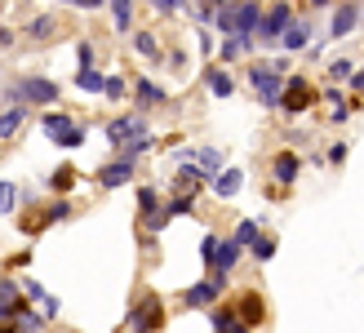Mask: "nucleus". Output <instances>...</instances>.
Listing matches in <instances>:
<instances>
[{"instance_id": "1", "label": "nucleus", "mask_w": 364, "mask_h": 333, "mask_svg": "<svg viewBox=\"0 0 364 333\" xmlns=\"http://www.w3.org/2000/svg\"><path fill=\"white\" fill-rule=\"evenodd\" d=\"M45 134L58 147H80L85 142V125H76L71 116H63V111H49V116H45Z\"/></svg>"}, {"instance_id": "19", "label": "nucleus", "mask_w": 364, "mask_h": 333, "mask_svg": "<svg viewBox=\"0 0 364 333\" xmlns=\"http://www.w3.org/2000/svg\"><path fill=\"white\" fill-rule=\"evenodd\" d=\"M27 31L36 36V41H49V36H53V31H58V23H53V18L45 14V18H31V27H27Z\"/></svg>"}, {"instance_id": "5", "label": "nucleus", "mask_w": 364, "mask_h": 333, "mask_svg": "<svg viewBox=\"0 0 364 333\" xmlns=\"http://www.w3.org/2000/svg\"><path fill=\"white\" fill-rule=\"evenodd\" d=\"M138 134H147V125H142V116H120V120H112L107 125V138H112V147H124L129 138H138Z\"/></svg>"}, {"instance_id": "4", "label": "nucleus", "mask_w": 364, "mask_h": 333, "mask_svg": "<svg viewBox=\"0 0 364 333\" xmlns=\"http://www.w3.org/2000/svg\"><path fill=\"white\" fill-rule=\"evenodd\" d=\"M160 320H165L160 298H147V302H138V311L129 316V329H134V333H151V329H160Z\"/></svg>"}, {"instance_id": "42", "label": "nucleus", "mask_w": 364, "mask_h": 333, "mask_svg": "<svg viewBox=\"0 0 364 333\" xmlns=\"http://www.w3.org/2000/svg\"><path fill=\"white\" fill-rule=\"evenodd\" d=\"M311 5H329V0H311Z\"/></svg>"}, {"instance_id": "28", "label": "nucleus", "mask_w": 364, "mask_h": 333, "mask_svg": "<svg viewBox=\"0 0 364 333\" xmlns=\"http://www.w3.org/2000/svg\"><path fill=\"white\" fill-rule=\"evenodd\" d=\"M138 205H142V209H147V218H151V213L160 209V196H156L151 187H142V191H138Z\"/></svg>"}, {"instance_id": "26", "label": "nucleus", "mask_w": 364, "mask_h": 333, "mask_svg": "<svg viewBox=\"0 0 364 333\" xmlns=\"http://www.w3.org/2000/svg\"><path fill=\"white\" fill-rule=\"evenodd\" d=\"M134 49L142 53V58H156V36H147V31L134 36Z\"/></svg>"}, {"instance_id": "34", "label": "nucleus", "mask_w": 364, "mask_h": 333, "mask_svg": "<svg viewBox=\"0 0 364 333\" xmlns=\"http://www.w3.org/2000/svg\"><path fill=\"white\" fill-rule=\"evenodd\" d=\"M213 249H218V236H205V245H200V253H205V263L213 267Z\"/></svg>"}, {"instance_id": "9", "label": "nucleus", "mask_w": 364, "mask_h": 333, "mask_svg": "<svg viewBox=\"0 0 364 333\" xmlns=\"http://www.w3.org/2000/svg\"><path fill=\"white\" fill-rule=\"evenodd\" d=\"M280 102H284L289 111H306V102H311V85H306V80L284 85V89H280Z\"/></svg>"}, {"instance_id": "10", "label": "nucleus", "mask_w": 364, "mask_h": 333, "mask_svg": "<svg viewBox=\"0 0 364 333\" xmlns=\"http://www.w3.org/2000/svg\"><path fill=\"white\" fill-rule=\"evenodd\" d=\"M134 178V160H116V164H107V169L98 174V182H102V187H120V182H129Z\"/></svg>"}, {"instance_id": "17", "label": "nucleus", "mask_w": 364, "mask_h": 333, "mask_svg": "<svg viewBox=\"0 0 364 333\" xmlns=\"http://www.w3.org/2000/svg\"><path fill=\"white\" fill-rule=\"evenodd\" d=\"M18 125H23V107H9V111H0V138L18 134Z\"/></svg>"}, {"instance_id": "14", "label": "nucleus", "mask_w": 364, "mask_h": 333, "mask_svg": "<svg viewBox=\"0 0 364 333\" xmlns=\"http://www.w3.org/2000/svg\"><path fill=\"white\" fill-rule=\"evenodd\" d=\"M240 182H245V178H240V169H227V174H218V178H213V191L223 196V200H231L235 191H240Z\"/></svg>"}, {"instance_id": "35", "label": "nucleus", "mask_w": 364, "mask_h": 333, "mask_svg": "<svg viewBox=\"0 0 364 333\" xmlns=\"http://www.w3.org/2000/svg\"><path fill=\"white\" fill-rule=\"evenodd\" d=\"M329 76H333V80H347V76H351V63H333Z\"/></svg>"}, {"instance_id": "7", "label": "nucleus", "mask_w": 364, "mask_h": 333, "mask_svg": "<svg viewBox=\"0 0 364 333\" xmlns=\"http://www.w3.org/2000/svg\"><path fill=\"white\" fill-rule=\"evenodd\" d=\"M294 23V9L289 5H271V14L258 23V31H262V41H280V31Z\"/></svg>"}, {"instance_id": "15", "label": "nucleus", "mask_w": 364, "mask_h": 333, "mask_svg": "<svg viewBox=\"0 0 364 333\" xmlns=\"http://www.w3.org/2000/svg\"><path fill=\"white\" fill-rule=\"evenodd\" d=\"M112 18H116V31H129L134 27V0H112Z\"/></svg>"}, {"instance_id": "11", "label": "nucleus", "mask_w": 364, "mask_h": 333, "mask_svg": "<svg viewBox=\"0 0 364 333\" xmlns=\"http://www.w3.org/2000/svg\"><path fill=\"white\" fill-rule=\"evenodd\" d=\"M355 18H360V9H355V5H342V9L333 14V27H329V31H333V41H342V36H351Z\"/></svg>"}, {"instance_id": "8", "label": "nucleus", "mask_w": 364, "mask_h": 333, "mask_svg": "<svg viewBox=\"0 0 364 333\" xmlns=\"http://www.w3.org/2000/svg\"><path fill=\"white\" fill-rule=\"evenodd\" d=\"M231 18H235V36H253V31H258V23H262V14H258V5H253V0L235 5Z\"/></svg>"}, {"instance_id": "40", "label": "nucleus", "mask_w": 364, "mask_h": 333, "mask_svg": "<svg viewBox=\"0 0 364 333\" xmlns=\"http://www.w3.org/2000/svg\"><path fill=\"white\" fill-rule=\"evenodd\" d=\"M71 5H80V9H98L102 0H71Z\"/></svg>"}, {"instance_id": "29", "label": "nucleus", "mask_w": 364, "mask_h": 333, "mask_svg": "<svg viewBox=\"0 0 364 333\" xmlns=\"http://www.w3.org/2000/svg\"><path fill=\"white\" fill-rule=\"evenodd\" d=\"M102 94H107V98H120V94H124V80H120V76H102Z\"/></svg>"}, {"instance_id": "22", "label": "nucleus", "mask_w": 364, "mask_h": 333, "mask_svg": "<svg viewBox=\"0 0 364 333\" xmlns=\"http://www.w3.org/2000/svg\"><path fill=\"white\" fill-rule=\"evenodd\" d=\"M196 160H200V169H223V152H213V147H205V152H196Z\"/></svg>"}, {"instance_id": "25", "label": "nucleus", "mask_w": 364, "mask_h": 333, "mask_svg": "<svg viewBox=\"0 0 364 333\" xmlns=\"http://www.w3.org/2000/svg\"><path fill=\"white\" fill-rule=\"evenodd\" d=\"M240 316H245V324H258V320H262V302H258V298H245V302H240Z\"/></svg>"}, {"instance_id": "37", "label": "nucleus", "mask_w": 364, "mask_h": 333, "mask_svg": "<svg viewBox=\"0 0 364 333\" xmlns=\"http://www.w3.org/2000/svg\"><path fill=\"white\" fill-rule=\"evenodd\" d=\"M0 333H18V324H14L9 311H0Z\"/></svg>"}, {"instance_id": "18", "label": "nucleus", "mask_w": 364, "mask_h": 333, "mask_svg": "<svg viewBox=\"0 0 364 333\" xmlns=\"http://www.w3.org/2000/svg\"><path fill=\"white\" fill-rule=\"evenodd\" d=\"M76 85L85 89V94H102V76L94 67H80V76H76Z\"/></svg>"}, {"instance_id": "6", "label": "nucleus", "mask_w": 364, "mask_h": 333, "mask_svg": "<svg viewBox=\"0 0 364 333\" xmlns=\"http://www.w3.org/2000/svg\"><path fill=\"white\" fill-rule=\"evenodd\" d=\"M223 280H227V275H213V280L191 285L187 293H182V302H187V307H209V302L218 298V293H223Z\"/></svg>"}, {"instance_id": "27", "label": "nucleus", "mask_w": 364, "mask_h": 333, "mask_svg": "<svg viewBox=\"0 0 364 333\" xmlns=\"http://www.w3.org/2000/svg\"><path fill=\"white\" fill-rule=\"evenodd\" d=\"M253 236H258V222H253V218H245L240 227H235V245H249Z\"/></svg>"}, {"instance_id": "3", "label": "nucleus", "mask_w": 364, "mask_h": 333, "mask_svg": "<svg viewBox=\"0 0 364 333\" xmlns=\"http://www.w3.org/2000/svg\"><path fill=\"white\" fill-rule=\"evenodd\" d=\"M249 80H253V89H258V98H262L267 107H280V89H284V80H280L276 67H253Z\"/></svg>"}, {"instance_id": "39", "label": "nucleus", "mask_w": 364, "mask_h": 333, "mask_svg": "<svg viewBox=\"0 0 364 333\" xmlns=\"http://www.w3.org/2000/svg\"><path fill=\"white\" fill-rule=\"evenodd\" d=\"M151 5H156L160 14H169V9H178V0H151Z\"/></svg>"}, {"instance_id": "24", "label": "nucleus", "mask_w": 364, "mask_h": 333, "mask_svg": "<svg viewBox=\"0 0 364 333\" xmlns=\"http://www.w3.org/2000/svg\"><path fill=\"white\" fill-rule=\"evenodd\" d=\"M178 187H182V191H187V196H191V191L200 187V169H196V164H187V169H182V174H178Z\"/></svg>"}, {"instance_id": "2", "label": "nucleus", "mask_w": 364, "mask_h": 333, "mask_svg": "<svg viewBox=\"0 0 364 333\" xmlns=\"http://www.w3.org/2000/svg\"><path fill=\"white\" fill-rule=\"evenodd\" d=\"M58 98V85L53 80H41V76H31V80H23V85H14L9 89V102L18 107V102H53Z\"/></svg>"}, {"instance_id": "13", "label": "nucleus", "mask_w": 364, "mask_h": 333, "mask_svg": "<svg viewBox=\"0 0 364 333\" xmlns=\"http://www.w3.org/2000/svg\"><path fill=\"white\" fill-rule=\"evenodd\" d=\"M298 169H302V160H298L294 152H280V156H276V182H294Z\"/></svg>"}, {"instance_id": "23", "label": "nucleus", "mask_w": 364, "mask_h": 333, "mask_svg": "<svg viewBox=\"0 0 364 333\" xmlns=\"http://www.w3.org/2000/svg\"><path fill=\"white\" fill-rule=\"evenodd\" d=\"M138 98L142 102H165V89L151 85V80H138Z\"/></svg>"}, {"instance_id": "41", "label": "nucleus", "mask_w": 364, "mask_h": 333, "mask_svg": "<svg viewBox=\"0 0 364 333\" xmlns=\"http://www.w3.org/2000/svg\"><path fill=\"white\" fill-rule=\"evenodd\" d=\"M351 85H355V89H364V71H355V76H351Z\"/></svg>"}, {"instance_id": "31", "label": "nucleus", "mask_w": 364, "mask_h": 333, "mask_svg": "<svg viewBox=\"0 0 364 333\" xmlns=\"http://www.w3.org/2000/svg\"><path fill=\"white\" fill-rule=\"evenodd\" d=\"M41 329V316L36 311H23V320H18V333H36Z\"/></svg>"}, {"instance_id": "12", "label": "nucleus", "mask_w": 364, "mask_h": 333, "mask_svg": "<svg viewBox=\"0 0 364 333\" xmlns=\"http://www.w3.org/2000/svg\"><path fill=\"white\" fill-rule=\"evenodd\" d=\"M306 36H311V31H306V23H289V27L280 31V45H284L289 53H294V49H306Z\"/></svg>"}, {"instance_id": "32", "label": "nucleus", "mask_w": 364, "mask_h": 333, "mask_svg": "<svg viewBox=\"0 0 364 333\" xmlns=\"http://www.w3.org/2000/svg\"><path fill=\"white\" fill-rule=\"evenodd\" d=\"M218 31H223V36H235V18H231V9L218 14Z\"/></svg>"}, {"instance_id": "21", "label": "nucleus", "mask_w": 364, "mask_h": 333, "mask_svg": "<svg viewBox=\"0 0 364 333\" xmlns=\"http://www.w3.org/2000/svg\"><path fill=\"white\" fill-rule=\"evenodd\" d=\"M209 94H218V98L231 94V76H227V71H209Z\"/></svg>"}, {"instance_id": "20", "label": "nucleus", "mask_w": 364, "mask_h": 333, "mask_svg": "<svg viewBox=\"0 0 364 333\" xmlns=\"http://www.w3.org/2000/svg\"><path fill=\"white\" fill-rule=\"evenodd\" d=\"M249 245H253V258H258V263H267V258H276V240H267V236H253Z\"/></svg>"}, {"instance_id": "43", "label": "nucleus", "mask_w": 364, "mask_h": 333, "mask_svg": "<svg viewBox=\"0 0 364 333\" xmlns=\"http://www.w3.org/2000/svg\"><path fill=\"white\" fill-rule=\"evenodd\" d=\"M178 5H182V0H178Z\"/></svg>"}, {"instance_id": "38", "label": "nucleus", "mask_w": 364, "mask_h": 333, "mask_svg": "<svg viewBox=\"0 0 364 333\" xmlns=\"http://www.w3.org/2000/svg\"><path fill=\"white\" fill-rule=\"evenodd\" d=\"M76 58H80V67H89V63H94V49L80 45V49H76Z\"/></svg>"}, {"instance_id": "36", "label": "nucleus", "mask_w": 364, "mask_h": 333, "mask_svg": "<svg viewBox=\"0 0 364 333\" xmlns=\"http://www.w3.org/2000/svg\"><path fill=\"white\" fill-rule=\"evenodd\" d=\"M71 178H76L71 169H58V178H53V187H58V191H67V187H71Z\"/></svg>"}, {"instance_id": "16", "label": "nucleus", "mask_w": 364, "mask_h": 333, "mask_svg": "<svg viewBox=\"0 0 364 333\" xmlns=\"http://www.w3.org/2000/svg\"><path fill=\"white\" fill-rule=\"evenodd\" d=\"M213 329L218 333H245V324H240L235 311H213Z\"/></svg>"}, {"instance_id": "33", "label": "nucleus", "mask_w": 364, "mask_h": 333, "mask_svg": "<svg viewBox=\"0 0 364 333\" xmlns=\"http://www.w3.org/2000/svg\"><path fill=\"white\" fill-rule=\"evenodd\" d=\"M18 302V289L14 285H0V307H14Z\"/></svg>"}, {"instance_id": "30", "label": "nucleus", "mask_w": 364, "mask_h": 333, "mask_svg": "<svg viewBox=\"0 0 364 333\" xmlns=\"http://www.w3.org/2000/svg\"><path fill=\"white\" fill-rule=\"evenodd\" d=\"M14 200H18V191H14V182H0V209H14Z\"/></svg>"}]
</instances>
